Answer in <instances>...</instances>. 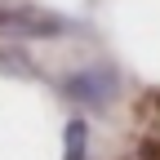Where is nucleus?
Instances as JSON below:
<instances>
[{
	"label": "nucleus",
	"mask_w": 160,
	"mask_h": 160,
	"mask_svg": "<svg viewBox=\"0 0 160 160\" xmlns=\"http://www.w3.org/2000/svg\"><path fill=\"white\" fill-rule=\"evenodd\" d=\"M76 98H89V102H102V98L111 93V76L107 71H85V76H71V85H67Z\"/></svg>",
	"instance_id": "1"
},
{
	"label": "nucleus",
	"mask_w": 160,
	"mask_h": 160,
	"mask_svg": "<svg viewBox=\"0 0 160 160\" xmlns=\"http://www.w3.org/2000/svg\"><path fill=\"white\" fill-rule=\"evenodd\" d=\"M85 142H89V125L85 120H71L67 125V151H62V160H85Z\"/></svg>",
	"instance_id": "2"
}]
</instances>
